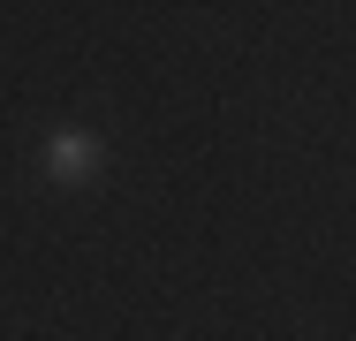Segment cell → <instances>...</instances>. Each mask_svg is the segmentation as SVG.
<instances>
[{"label":"cell","mask_w":356,"mask_h":341,"mask_svg":"<svg viewBox=\"0 0 356 341\" xmlns=\"http://www.w3.org/2000/svg\"><path fill=\"white\" fill-rule=\"evenodd\" d=\"M46 167H54L61 182H83V175L99 167V144H91V136H76V129H61L54 144H46Z\"/></svg>","instance_id":"1"}]
</instances>
